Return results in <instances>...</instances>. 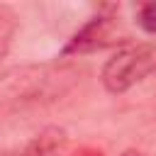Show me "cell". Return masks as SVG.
<instances>
[{"label": "cell", "mask_w": 156, "mask_h": 156, "mask_svg": "<svg viewBox=\"0 0 156 156\" xmlns=\"http://www.w3.org/2000/svg\"><path fill=\"white\" fill-rule=\"evenodd\" d=\"M112 37H115V22L110 17H93L68 39V44L61 49V56H80V54L98 51L112 44L115 41Z\"/></svg>", "instance_id": "obj_2"}, {"label": "cell", "mask_w": 156, "mask_h": 156, "mask_svg": "<svg viewBox=\"0 0 156 156\" xmlns=\"http://www.w3.org/2000/svg\"><path fill=\"white\" fill-rule=\"evenodd\" d=\"M15 32H17V15L12 12V7L0 5V61L5 58Z\"/></svg>", "instance_id": "obj_4"}, {"label": "cell", "mask_w": 156, "mask_h": 156, "mask_svg": "<svg viewBox=\"0 0 156 156\" xmlns=\"http://www.w3.org/2000/svg\"><path fill=\"white\" fill-rule=\"evenodd\" d=\"M136 24L146 32V34H154L156 37V2H146L139 7L136 12Z\"/></svg>", "instance_id": "obj_5"}, {"label": "cell", "mask_w": 156, "mask_h": 156, "mask_svg": "<svg viewBox=\"0 0 156 156\" xmlns=\"http://www.w3.org/2000/svg\"><path fill=\"white\" fill-rule=\"evenodd\" d=\"M154 71H156V44H127L102 63L100 83L107 93L122 95Z\"/></svg>", "instance_id": "obj_1"}, {"label": "cell", "mask_w": 156, "mask_h": 156, "mask_svg": "<svg viewBox=\"0 0 156 156\" xmlns=\"http://www.w3.org/2000/svg\"><path fill=\"white\" fill-rule=\"evenodd\" d=\"M66 146H68L66 132L58 127H46L15 156H66Z\"/></svg>", "instance_id": "obj_3"}, {"label": "cell", "mask_w": 156, "mask_h": 156, "mask_svg": "<svg viewBox=\"0 0 156 156\" xmlns=\"http://www.w3.org/2000/svg\"><path fill=\"white\" fill-rule=\"evenodd\" d=\"M119 156H146L144 151H139V149H124Z\"/></svg>", "instance_id": "obj_6"}]
</instances>
